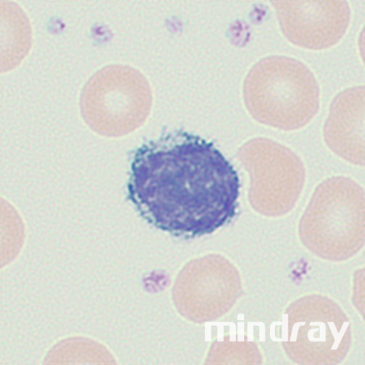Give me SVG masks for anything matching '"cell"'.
Wrapping results in <instances>:
<instances>
[{"label": "cell", "mask_w": 365, "mask_h": 365, "mask_svg": "<svg viewBox=\"0 0 365 365\" xmlns=\"http://www.w3.org/2000/svg\"><path fill=\"white\" fill-rule=\"evenodd\" d=\"M242 160L253 176L252 189L282 205L292 204L301 193L305 169L288 148L267 139H257L243 148Z\"/></svg>", "instance_id": "cell-6"}, {"label": "cell", "mask_w": 365, "mask_h": 365, "mask_svg": "<svg viewBox=\"0 0 365 365\" xmlns=\"http://www.w3.org/2000/svg\"><path fill=\"white\" fill-rule=\"evenodd\" d=\"M152 101L150 86L140 71L111 65L87 81L82 91L81 108L91 129L104 135L118 136L143 124Z\"/></svg>", "instance_id": "cell-3"}, {"label": "cell", "mask_w": 365, "mask_h": 365, "mask_svg": "<svg viewBox=\"0 0 365 365\" xmlns=\"http://www.w3.org/2000/svg\"><path fill=\"white\" fill-rule=\"evenodd\" d=\"M282 31L298 47L312 51L333 47L349 26L346 1H272Z\"/></svg>", "instance_id": "cell-5"}, {"label": "cell", "mask_w": 365, "mask_h": 365, "mask_svg": "<svg viewBox=\"0 0 365 365\" xmlns=\"http://www.w3.org/2000/svg\"><path fill=\"white\" fill-rule=\"evenodd\" d=\"M364 190L346 177H333L319 185L304 219L306 240L318 251H348L357 238L364 206Z\"/></svg>", "instance_id": "cell-4"}, {"label": "cell", "mask_w": 365, "mask_h": 365, "mask_svg": "<svg viewBox=\"0 0 365 365\" xmlns=\"http://www.w3.org/2000/svg\"><path fill=\"white\" fill-rule=\"evenodd\" d=\"M240 188L237 170L213 143L184 130L137 150L127 185L144 218L186 238L211 234L232 220Z\"/></svg>", "instance_id": "cell-1"}, {"label": "cell", "mask_w": 365, "mask_h": 365, "mask_svg": "<svg viewBox=\"0 0 365 365\" xmlns=\"http://www.w3.org/2000/svg\"><path fill=\"white\" fill-rule=\"evenodd\" d=\"M324 139L339 157L364 165V86L344 90L335 98L324 126Z\"/></svg>", "instance_id": "cell-7"}, {"label": "cell", "mask_w": 365, "mask_h": 365, "mask_svg": "<svg viewBox=\"0 0 365 365\" xmlns=\"http://www.w3.org/2000/svg\"><path fill=\"white\" fill-rule=\"evenodd\" d=\"M244 99L258 122L283 130L305 126L319 107V88L310 69L294 58L272 56L251 68Z\"/></svg>", "instance_id": "cell-2"}]
</instances>
